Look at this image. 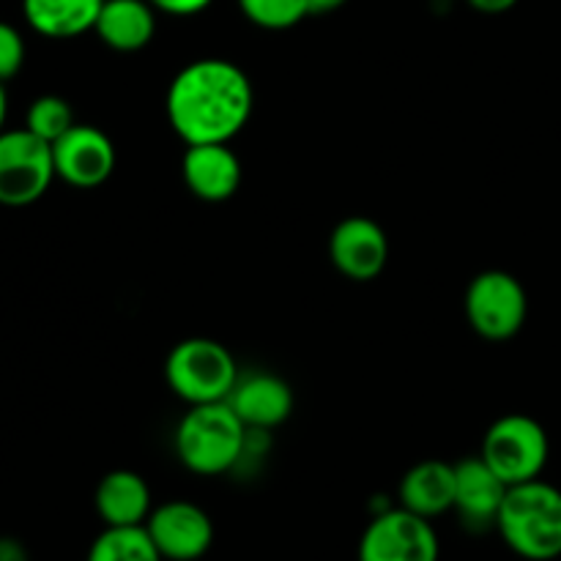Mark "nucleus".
<instances>
[{
	"label": "nucleus",
	"instance_id": "a878e982",
	"mask_svg": "<svg viewBox=\"0 0 561 561\" xmlns=\"http://www.w3.org/2000/svg\"><path fill=\"white\" fill-rule=\"evenodd\" d=\"M310 3V14H332V11L343 9L348 0H307Z\"/></svg>",
	"mask_w": 561,
	"mask_h": 561
},
{
	"label": "nucleus",
	"instance_id": "f8f14e48",
	"mask_svg": "<svg viewBox=\"0 0 561 561\" xmlns=\"http://www.w3.org/2000/svg\"><path fill=\"white\" fill-rule=\"evenodd\" d=\"M507 488V482L482 460V455L458 460L455 463V513L460 524L471 531L496 529Z\"/></svg>",
	"mask_w": 561,
	"mask_h": 561
},
{
	"label": "nucleus",
	"instance_id": "ddd939ff",
	"mask_svg": "<svg viewBox=\"0 0 561 561\" xmlns=\"http://www.w3.org/2000/svg\"><path fill=\"white\" fill-rule=\"evenodd\" d=\"M228 403L250 433H266L294 414V389L274 373H247L239 376Z\"/></svg>",
	"mask_w": 561,
	"mask_h": 561
},
{
	"label": "nucleus",
	"instance_id": "412c9836",
	"mask_svg": "<svg viewBox=\"0 0 561 561\" xmlns=\"http://www.w3.org/2000/svg\"><path fill=\"white\" fill-rule=\"evenodd\" d=\"M239 9L252 25L266 31H285L310 16L307 0H239Z\"/></svg>",
	"mask_w": 561,
	"mask_h": 561
},
{
	"label": "nucleus",
	"instance_id": "6e6552de",
	"mask_svg": "<svg viewBox=\"0 0 561 561\" xmlns=\"http://www.w3.org/2000/svg\"><path fill=\"white\" fill-rule=\"evenodd\" d=\"M359 561H438L442 540L433 520L420 518L405 507H387L376 513L362 531Z\"/></svg>",
	"mask_w": 561,
	"mask_h": 561
},
{
	"label": "nucleus",
	"instance_id": "aec40b11",
	"mask_svg": "<svg viewBox=\"0 0 561 561\" xmlns=\"http://www.w3.org/2000/svg\"><path fill=\"white\" fill-rule=\"evenodd\" d=\"M75 124L77 118L71 104L66 102L64 96H55V93L33 99L31 107H27L25 113V129H31L33 135L47 140L49 146H53L55 140H60Z\"/></svg>",
	"mask_w": 561,
	"mask_h": 561
},
{
	"label": "nucleus",
	"instance_id": "7ed1b4c3",
	"mask_svg": "<svg viewBox=\"0 0 561 561\" xmlns=\"http://www.w3.org/2000/svg\"><path fill=\"white\" fill-rule=\"evenodd\" d=\"M250 447V427L239 420L228 400L192 405L175 427V455L201 477L233 471Z\"/></svg>",
	"mask_w": 561,
	"mask_h": 561
},
{
	"label": "nucleus",
	"instance_id": "bb28decb",
	"mask_svg": "<svg viewBox=\"0 0 561 561\" xmlns=\"http://www.w3.org/2000/svg\"><path fill=\"white\" fill-rule=\"evenodd\" d=\"M5 115H9V96H5V88L3 82H0V131H3L5 126Z\"/></svg>",
	"mask_w": 561,
	"mask_h": 561
},
{
	"label": "nucleus",
	"instance_id": "39448f33",
	"mask_svg": "<svg viewBox=\"0 0 561 561\" xmlns=\"http://www.w3.org/2000/svg\"><path fill=\"white\" fill-rule=\"evenodd\" d=\"M480 455L507 485H520L540 480L551 455V442L535 416L507 414L488 427Z\"/></svg>",
	"mask_w": 561,
	"mask_h": 561
},
{
	"label": "nucleus",
	"instance_id": "0eeeda50",
	"mask_svg": "<svg viewBox=\"0 0 561 561\" xmlns=\"http://www.w3.org/2000/svg\"><path fill=\"white\" fill-rule=\"evenodd\" d=\"M529 296L518 277L502 268L477 274L466 290V318L480 337L504 343L524 329Z\"/></svg>",
	"mask_w": 561,
	"mask_h": 561
},
{
	"label": "nucleus",
	"instance_id": "f03ea898",
	"mask_svg": "<svg viewBox=\"0 0 561 561\" xmlns=\"http://www.w3.org/2000/svg\"><path fill=\"white\" fill-rule=\"evenodd\" d=\"M496 531L515 557L557 561L561 557V491L542 477L510 485L499 510Z\"/></svg>",
	"mask_w": 561,
	"mask_h": 561
},
{
	"label": "nucleus",
	"instance_id": "6ab92c4d",
	"mask_svg": "<svg viewBox=\"0 0 561 561\" xmlns=\"http://www.w3.org/2000/svg\"><path fill=\"white\" fill-rule=\"evenodd\" d=\"M85 561H164L146 526H104Z\"/></svg>",
	"mask_w": 561,
	"mask_h": 561
},
{
	"label": "nucleus",
	"instance_id": "20e7f679",
	"mask_svg": "<svg viewBox=\"0 0 561 561\" xmlns=\"http://www.w3.org/2000/svg\"><path fill=\"white\" fill-rule=\"evenodd\" d=\"M168 387L190 405L222 403L239 381V365L222 343L190 337L173 345L164 362Z\"/></svg>",
	"mask_w": 561,
	"mask_h": 561
},
{
	"label": "nucleus",
	"instance_id": "f3484780",
	"mask_svg": "<svg viewBox=\"0 0 561 561\" xmlns=\"http://www.w3.org/2000/svg\"><path fill=\"white\" fill-rule=\"evenodd\" d=\"M148 0H104L93 25L96 36L118 53H137L148 47L157 33V14Z\"/></svg>",
	"mask_w": 561,
	"mask_h": 561
},
{
	"label": "nucleus",
	"instance_id": "a211bd4d",
	"mask_svg": "<svg viewBox=\"0 0 561 561\" xmlns=\"http://www.w3.org/2000/svg\"><path fill=\"white\" fill-rule=\"evenodd\" d=\"M104 0H22L25 22L47 38H75L93 31Z\"/></svg>",
	"mask_w": 561,
	"mask_h": 561
},
{
	"label": "nucleus",
	"instance_id": "dca6fc26",
	"mask_svg": "<svg viewBox=\"0 0 561 561\" xmlns=\"http://www.w3.org/2000/svg\"><path fill=\"white\" fill-rule=\"evenodd\" d=\"M93 504L104 526H146L153 510V496L137 471L115 469L102 477Z\"/></svg>",
	"mask_w": 561,
	"mask_h": 561
},
{
	"label": "nucleus",
	"instance_id": "1a4fd4ad",
	"mask_svg": "<svg viewBox=\"0 0 561 561\" xmlns=\"http://www.w3.org/2000/svg\"><path fill=\"white\" fill-rule=\"evenodd\" d=\"M146 529L164 561H197L214 546V524L208 513L184 499L157 504L148 515Z\"/></svg>",
	"mask_w": 561,
	"mask_h": 561
},
{
	"label": "nucleus",
	"instance_id": "4be33fe9",
	"mask_svg": "<svg viewBox=\"0 0 561 561\" xmlns=\"http://www.w3.org/2000/svg\"><path fill=\"white\" fill-rule=\"evenodd\" d=\"M25 64V38L11 22L0 20V82H9L20 75Z\"/></svg>",
	"mask_w": 561,
	"mask_h": 561
},
{
	"label": "nucleus",
	"instance_id": "9d476101",
	"mask_svg": "<svg viewBox=\"0 0 561 561\" xmlns=\"http://www.w3.org/2000/svg\"><path fill=\"white\" fill-rule=\"evenodd\" d=\"M55 175L77 190L104 184L115 170V146L99 126L75 124L53 142Z\"/></svg>",
	"mask_w": 561,
	"mask_h": 561
},
{
	"label": "nucleus",
	"instance_id": "4468645a",
	"mask_svg": "<svg viewBox=\"0 0 561 561\" xmlns=\"http://www.w3.org/2000/svg\"><path fill=\"white\" fill-rule=\"evenodd\" d=\"M186 190L206 203H222L241 186V159L228 142H197L186 146L181 159Z\"/></svg>",
	"mask_w": 561,
	"mask_h": 561
},
{
	"label": "nucleus",
	"instance_id": "423d86ee",
	"mask_svg": "<svg viewBox=\"0 0 561 561\" xmlns=\"http://www.w3.org/2000/svg\"><path fill=\"white\" fill-rule=\"evenodd\" d=\"M55 175L53 146L31 129L0 131V206H31L49 190Z\"/></svg>",
	"mask_w": 561,
	"mask_h": 561
},
{
	"label": "nucleus",
	"instance_id": "393cba45",
	"mask_svg": "<svg viewBox=\"0 0 561 561\" xmlns=\"http://www.w3.org/2000/svg\"><path fill=\"white\" fill-rule=\"evenodd\" d=\"M518 0H469L471 9L482 11V14H504L510 11Z\"/></svg>",
	"mask_w": 561,
	"mask_h": 561
},
{
	"label": "nucleus",
	"instance_id": "5701e85b",
	"mask_svg": "<svg viewBox=\"0 0 561 561\" xmlns=\"http://www.w3.org/2000/svg\"><path fill=\"white\" fill-rule=\"evenodd\" d=\"M157 11H164V14L173 16H192L201 14L211 5V0H148Z\"/></svg>",
	"mask_w": 561,
	"mask_h": 561
},
{
	"label": "nucleus",
	"instance_id": "9b49d317",
	"mask_svg": "<svg viewBox=\"0 0 561 561\" xmlns=\"http://www.w3.org/2000/svg\"><path fill=\"white\" fill-rule=\"evenodd\" d=\"M329 257L343 277L370 283L387 268L389 239L370 217H345L329 236Z\"/></svg>",
	"mask_w": 561,
	"mask_h": 561
},
{
	"label": "nucleus",
	"instance_id": "2eb2a0df",
	"mask_svg": "<svg viewBox=\"0 0 561 561\" xmlns=\"http://www.w3.org/2000/svg\"><path fill=\"white\" fill-rule=\"evenodd\" d=\"M400 507L420 518H442L455 510V463L422 460L411 466L398 488Z\"/></svg>",
	"mask_w": 561,
	"mask_h": 561
},
{
	"label": "nucleus",
	"instance_id": "f257e3e1",
	"mask_svg": "<svg viewBox=\"0 0 561 561\" xmlns=\"http://www.w3.org/2000/svg\"><path fill=\"white\" fill-rule=\"evenodd\" d=\"M252 82L225 58L186 64L168 88V118L186 146L230 142L252 115Z\"/></svg>",
	"mask_w": 561,
	"mask_h": 561
},
{
	"label": "nucleus",
	"instance_id": "b1692460",
	"mask_svg": "<svg viewBox=\"0 0 561 561\" xmlns=\"http://www.w3.org/2000/svg\"><path fill=\"white\" fill-rule=\"evenodd\" d=\"M0 561H27V551L14 537H0Z\"/></svg>",
	"mask_w": 561,
	"mask_h": 561
}]
</instances>
